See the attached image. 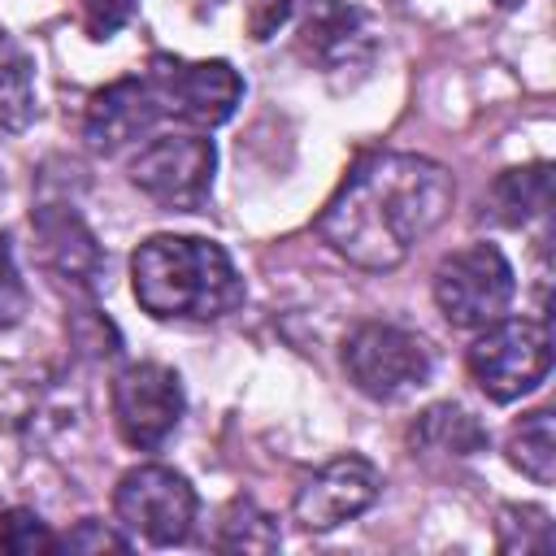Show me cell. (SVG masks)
Here are the masks:
<instances>
[{
    "mask_svg": "<svg viewBox=\"0 0 556 556\" xmlns=\"http://www.w3.org/2000/svg\"><path fill=\"white\" fill-rule=\"evenodd\" d=\"M452 174L417 152L361 156L317 217V235L356 269H395L452 213Z\"/></svg>",
    "mask_w": 556,
    "mask_h": 556,
    "instance_id": "1",
    "label": "cell"
},
{
    "mask_svg": "<svg viewBox=\"0 0 556 556\" xmlns=\"http://www.w3.org/2000/svg\"><path fill=\"white\" fill-rule=\"evenodd\" d=\"M130 287L156 321H217L248 295L226 248L200 235L143 239L130 256Z\"/></svg>",
    "mask_w": 556,
    "mask_h": 556,
    "instance_id": "2",
    "label": "cell"
},
{
    "mask_svg": "<svg viewBox=\"0 0 556 556\" xmlns=\"http://www.w3.org/2000/svg\"><path fill=\"white\" fill-rule=\"evenodd\" d=\"M382 0H304L295 43L326 78H361L382 52Z\"/></svg>",
    "mask_w": 556,
    "mask_h": 556,
    "instance_id": "3",
    "label": "cell"
},
{
    "mask_svg": "<svg viewBox=\"0 0 556 556\" xmlns=\"http://www.w3.org/2000/svg\"><path fill=\"white\" fill-rule=\"evenodd\" d=\"M469 378L495 404L530 395L552 369V330L543 317H500L465 352Z\"/></svg>",
    "mask_w": 556,
    "mask_h": 556,
    "instance_id": "4",
    "label": "cell"
},
{
    "mask_svg": "<svg viewBox=\"0 0 556 556\" xmlns=\"http://www.w3.org/2000/svg\"><path fill=\"white\" fill-rule=\"evenodd\" d=\"M343 369L352 387L378 404L421 391L434 374V348L395 321H361L343 339Z\"/></svg>",
    "mask_w": 556,
    "mask_h": 556,
    "instance_id": "5",
    "label": "cell"
},
{
    "mask_svg": "<svg viewBox=\"0 0 556 556\" xmlns=\"http://www.w3.org/2000/svg\"><path fill=\"white\" fill-rule=\"evenodd\" d=\"M517 278L495 243H465L434 265V304L460 330H482L508 313Z\"/></svg>",
    "mask_w": 556,
    "mask_h": 556,
    "instance_id": "6",
    "label": "cell"
},
{
    "mask_svg": "<svg viewBox=\"0 0 556 556\" xmlns=\"http://www.w3.org/2000/svg\"><path fill=\"white\" fill-rule=\"evenodd\" d=\"M217 148L208 135H161L130 161V182L165 213H195L213 191Z\"/></svg>",
    "mask_w": 556,
    "mask_h": 556,
    "instance_id": "7",
    "label": "cell"
},
{
    "mask_svg": "<svg viewBox=\"0 0 556 556\" xmlns=\"http://www.w3.org/2000/svg\"><path fill=\"white\" fill-rule=\"evenodd\" d=\"M113 513L122 530L152 547H174L191 534L195 521V486L169 465H135L117 478Z\"/></svg>",
    "mask_w": 556,
    "mask_h": 556,
    "instance_id": "8",
    "label": "cell"
},
{
    "mask_svg": "<svg viewBox=\"0 0 556 556\" xmlns=\"http://www.w3.org/2000/svg\"><path fill=\"white\" fill-rule=\"evenodd\" d=\"M109 404H113L117 434L139 452H156L178 430L187 395H182V382L169 365L135 361L113 378Z\"/></svg>",
    "mask_w": 556,
    "mask_h": 556,
    "instance_id": "9",
    "label": "cell"
},
{
    "mask_svg": "<svg viewBox=\"0 0 556 556\" xmlns=\"http://www.w3.org/2000/svg\"><path fill=\"white\" fill-rule=\"evenodd\" d=\"M143 74H148L165 117H178L191 126H222L243 100V78L235 74L230 61L152 56Z\"/></svg>",
    "mask_w": 556,
    "mask_h": 556,
    "instance_id": "10",
    "label": "cell"
},
{
    "mask_svg": "<svg viewBox=\"0 0 556 556\" xmlns=\"http://www.w3.org/2000/svg\"><path fill=\"white\" fill-rule=\"evenodd\" d=\"M378 486H382V478H378L374 460L348 452V456L326 460V465L295 491L291 513H295V521H300L304 530L326 534V530H339L343 521H356L365 508H374Z\"/></svg>",
    "mask_w": 556,
    "mask_h": 556,
    "instance_id": "11",
    "label": "cell"
},
{
    "mask_svg": "<svg viewBox=\"0 0 556 556\" xmlns=\"http://www.w3.org/2000/svg\"><path fill=\"white\" fill-rule=\"evenodd\" d=\"M165 117L148 74H126V78H113L109 87H100L91 100H87V113H83V139L91 152H117L135 139H143L156 122Z\"/></svg>",
    "mask_w": 556,
    "mask_h": 556,
    "instance_id": "12",
    "label": "cell"
},
{
    "mask_svg": "<svg viewBox=\"0 0 556 556\" xmlns=\"http://www.w3.org/2000/svg\"><path fill=\"white\" fill-rule=\"evenodd\" d=\"M30 230H35V248L43 269H52L61 282L91 291L100 282L104 269V248L96 243L91 226L70 208V204H39L30 213Z\"/></svg>",
    "mask_w": 556,
    "mask_h": 556,
    "instance_id": "13",
    "label": "cell"
},
{
    "mask_svg": "<svg viewBox=\"0 0 556 556\" xmlns=\"http://www.w3.org/2000/svg\"><path fill=\"white\" fill-rule=\"evenodd\" d=\"M552 200V165L534 161V165H513L504 169L491 191H486V208L500 226H526L539 213H547Z\"/></svg>",
    "mask_w": 556,
    "mask_h": 556,
    "instance_id": "14",
    "label": "cell"
},
{
    "mask_svg": "<svg viewBox=\"0 0 556 556\" xmlns=\"http://www.w3.org/2000/svg\"><path fill=\"white\" fill-rule=\"evenodd\" d=\"M408 439H413V447H421V452H443V456H473V452L486 447L482 421H478L469 408H460V404H430V408L413 421Z\"/></svg>",
    "mask_w": 556,
    "mask_h": 556,
    "instance_id": "15",
    "label": "cell"
},
{
    "mask_svg": "<svg viewBox=\"0 0 556 556\" xmlns=\"http://www.w3.org/2000/svg\"><path fill=\"white\" fill-rule=\"evenodd\" d=\"M508 465L521 469L530 482L552 486L556 482V426H552V408H534L526 413L513 430H508Z\"/></svg>",
    "mask_w": 556,
    "mask_h": 556,
    "instance_id": "16",
    "label": "cell"
},
{
    "mask_svg": "<svg viewBox=\"0 0 556 556\" xmlns=\"http://www.w3.org/2000/svg\"><path fill=\"white\" fill-rule=\"evenodd\" d=\"M35 117V65L26 48L0 26V126L26 130Z\"/></svg>",
    "mask_w": 556,
    "mask_h": 556,
    "instance_id": "17",
    "label": "cell"
},
{
    "mask_svg": "<svg viewBox=\"0 0 556 556\" xmlns=\"http://www.w3.org/2000/svg\"><path fill=\"white\" fill-rule=\"evenodd\" d=\"M278 543H282L278 521L265 508H256L252 500H243V495L230 500V508L217 521V539H213L217 552H274Z\"/></svg>",
    "mask_w": 556,
    "mask_h": 556,
    "instance_id": "18",
    "label": "cell"
},
{
    "mask_svg": "<svg viewBox=\"0 0 556 556\" xmlns=\"http://www.w3.org/2000/svg\"><path fill=\"white\" fill-rule=\"evenodd\" d=\"M495 539L500 552H552V517L534 504H504Z\"/></svg>",
    "mask_w": 556,
    "mask_h": 556,
    "instance_id": "19",
    "label": "cell"
},
{
    "mask_svg": "<svg viewBox=\"0 0 556 556\" xmlns=\"http://www.w3.org/2000/svg\"><path fill=\"white\" fill-rule=\"evenodd\" d=\"M0 552H13V556L61 552V539L48 530V521L35 508H9L0 517Z\"/></svg>",
    "mask_w": 556,
    "mask_h": 556,
    "instance_id": "20",
    "label": "cell"
},
{
    "mask_svg": "<svg viewBox=\"0 0 556 556\" xmlns=\"http://www.w3.org/2000/svg\"><path fill=\"white\" fill-rule=\"evenodd\" d=\"M22 317H26V282H22L9 235H0V330L17 326Z\"/></svg>",
    "mask_w": 556,
    "mask_h": 556,
    "instance_id": "21",
    "label": "cell"
},
{
    "mask_svg": "<svg viewBox=\"0 0 556 556\" xmlns=\"http://www.w3.org/2000/svg\"><path fill=\"white\" fill-rule=\"evenodd\" d=\"M130 539H122L117 530H109L104 521L96 517H83L65 539H61V552H126Z\"/></svg>",
    "mask_w": 556,
    "mask_h": 556,
    "instance_id": "22",
    "label": "cell"
},
{
    "mask_svg": "<svg viewBox=\"0 0 556 556\" xmlns=\"http://www.w3.org/2000/svg\"><path fill=\"white\" fill-rule=\"evenodd\" d=\"M78 4H83V26L91 39L117 35L135 13V0H78Z\"/></svg>",
    "mask_w": 556,
    "mask_h": 556,
    "instance_id": "23",
    "label": "cell"
},
{
    "mask_svg": "<svg viewBox=\"0 0 556 556\" xmlns=\"http://www.w3.org/2000/svg\"><path fill=\"white\" fill-rule=\"evenodd\" d=\"M295 0H248V35L261 43L269 35H278V26L291 17Z\"/></svg>",
    "mask_w": 556,
    "mask_h": 556,
    "instance_id": "24",
    "label": "cell"
},
{
    "mask_svg": "<svg viewBox=\"0 0 556 556\" xmlns=\"http://www.w3.org/2000/svg\"><path fill=\"white\" fill-rule=\"evenodd\" d=\"M217 4H222V0H195V9H200V13H213Z\"/></svg>",
    "mask_w": 556,
    "mask_h": 556,
    "instance_id": "25",
    "label": "cell"
},
{
    "mask_svg": "<svg viewBox=\"0 0 556 556\" xmlns=\"http://www.w3.org/2000/svg\"><path fill=\"white\" fill-rule=\"evenodd\" d=\"M0 195H4V182H0Z\"/></svg>",
    "mask_w": 556,
    "mask_h": 556,
    "instance_id": "26",
    "label": "cell"
}]
</instances>
